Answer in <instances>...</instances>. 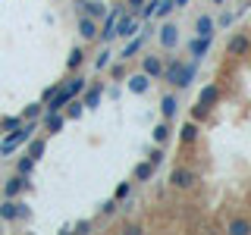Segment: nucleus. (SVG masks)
<instances>
[{"label": "nucleus", "mask_w": 251, "mask_h": 235, "mask_svg": "<svg viewBox=\"0 0 251 235\" xmlns=\"http://www.w3.org/2000/svg\"><path fill=\"white\" fill-rule=\"evenodd\" d=\"M195 69H198V63H185V60H179V57H170V60H163V82L173 85L176 91H185L188 85L195 82Z\"/></svg>", "instance_id": "obj_1"}, {"label": "nucleus", "mask_w": 251, "mask_h": 235, "mask_svg": "<svg viewBox=\"0 0 251 235\" xmlns=\"http://www.w3.org/2000/svg\"><path fill=\"white\" fill-rule=\"evenodd\" d=\"M35 129H38V119H25L19 125V129H13V132H6L3 141H0V157H10L16 154L22 144H28V138L35 135Z\"/></svg>", "instance_id": "obj_2"}, {"label": "nucleus", "mask_w": 251, "mask_h": 235, "mask_svg": "<svg viewBox=\"0 0 251 235\" xmlns=\"http://www.w3.org/2000/svg\"><path fill=\"white\" fill-rule=\"evenodd\" d=\"M198 182H201V176H198L195 166H182V163H179V166L170 169V185L176 188V191H188V188H195Z\"/></svg>", "instance_id": "obj_3"}, {"label": "nucleus", "mask_w": 251, "mask_h": 235, "mask_svg": "<svg viewBox=\"0 0 251 235\" xmlns=\"http://www.w3.org/2000/svg\"><path fill=\"white\" fill-rule=\"evenodd\" d=\"M251 53V31H232V38L226 41V57L242 60Z\"/></svg>", "instance_id": "obj_4"}, {"label": "nucleus", "mask_w": 251, "mask_h": 235, "mask_svg": "<svg viewBox=\"0 0 251 235\" xmlns=\"http://www.w3.org/2000/svg\"><path fill=\"white\" fill-rule=\"evenodd\" d=\"M28 216H31L28 204L19 201V198H6L3 204H0V219H3V223H13V219H28Z\"/></svg>", "instance_id": "obj_5"}, {"label": "nucleus", "mask_w": 251, "mask_h": 235, "mask_svg": "<svg viewBox=\"0 0 251 235\" xmlns=\"http://www.w3.org/2000/svg\"><path fill=\"white\" fill-rule=\"evenodd\" d=\"M138 28H141V19L135 13H120V19H116V25H113V35L116 38H132V35H138Z\"/></svg>", "instance_id": "obj_6"}, {"label": "nucleus", "mask_w": 251, "mask_h": 235, "mask_svg": "<svg viewBox=\"0 0 251 235\" xmlns=\"http://www.w3.org/2000/svg\"><path fill=\"white\" fill-rule=\"evenodd\" d=\"M126 10V3H116V6H110V10L104 13V25H100V31H98V38H100V41H104V44H110V41H113V25H116V19H120V13Z\"/></svg>", "instance_id": "obj_7"}, {"label": "nucleus", "mask_w": 251, "mask_h": 235, "mask_svg": "<svg viewBox=\"0 0 251 235\" xmlns=\"http://www.w3.org/2000/svg\"><path fill=\"white\" fill-rule=\"evenodd\" d=\"M210 47H214V35H195L192 41H188V57L195 63H201L210 53Z\"/></svg>", "instance_id": "obj_8"}, {"label": "nucleus", "mask_w": 251, "mask_h": 235, "mask_svg": "<svg viewBox=\"0 0 251 235\" xmlns=\"http://www.w3.org/2000/svg\"><path fill=\"white\" fill-rule=\"evenodd\" d=\"M157 38H160L163 50H176V47H179V25H176V22H163L160 31H157Z\"/></svg>", "instance_id": "obj_9"}, {"label": "nucleus", "mask_w": 251, "mask_h": 235, "mask_svg": "<svg viewBox=\"0 0 251 235\" xmlns=\"http://www.w3.org/2000/svg\"><path fill=\"white\" fill-rule=\"evenodd\" d=\"M78 97H82L85 110H98V107H100V97H104V85H100V82H94V85H85V91L78 94Z\"/></svg>", "instance_id": "obj_10"}, {"label": "nucleus", "mask_w": 251, "mask_h": 235, "mask_svg": "<svg viewBox=\"0 0 251 235\" xmlns=\"http://www.w3.org/2000/svg\"><path fill=\"white\" fill-rule=\"evenodd\" d=\"M31 182H28V176H19V172H13L10 179L3 182V198H19L22 191H25Z\"/></svg>", "instance_id": "obj_11"}, {"label": "nucleus", "mask_w": 251, "mask_h": 235, "mask_svg": "<svg viewBox=\"0 0 251 235\" xmlns=\"http://www.w3.org/2000/svg\"><path fill=\"white\" fill-rule=\"evenodd\" d=\"M38 125H41L47 135H57V132H63V125H66V113H41Z\"/></svg>", "instance_id": "obj_12"}, {"label": "nucleus", "mask_w": 251, "mask_h": 235, "mask_svg": "<svg viewBox=\"0 0 251 235\" xmlns=\"http://www.w3.org/2000/svg\"><path fill=\"white\" fill-rule=\"evenodd\" d=\"M75 10L78 16H91V19H104V13H107V6L100 3V0H75Z\"/></svg>", "instance_id": "obj_13"}, {"label": "nucleus", "mask_w": 251, "mask_h": 235, "mask_svg": "<svg viewBox=\"0 0 251 235\" xmlns=\"http://www.w3.org/2000/svg\"><path fill=\"white\" fill-rule=\"evenodd\" d=\"M151 82H154V78L145 75V72L138 69V72H132L129 78H126V88H129L132 94H148V91H151Z\"/></svg>", "instance_id": "obj_14"}, {"label": "nucleus", "mask_w": 251, "mask_h": 235, "mask_svg": "<svg viewBox=\"0 0 251 235\" xmlns=\"http://www.w3.org/2000/svg\"><path fill=\"white\" fill-rule=\"evenodd\" d=\"M141 72L151 75L157 82V78L163 75V57H157V53H145V57H141Z\"/></svg>", "instance_id": "obj_15"}, {"label": "nucleus", "mask_w": 251, "mask_h": 235, "mask_svg": "<svg viewBox=\"0 0 251 235\" xmlns=\"http://www.w3.org/2000/svg\"><path fill=\"white\" fill-rule=\"evenodd\" d=\"M220 97H223V88H220V85H204V88L198 91V104H204V107H210L214 110L217 104H220Z\"/></svg>", "instance_id": "obj_16"}, {"label": "nucleus", "mask_w": 251, "mask_h": 235, "mask_svg": "<svg viewBox=\"0 0 251 235\" xmlns=\"http://www.w3.org/2000/svg\"><path fill=\"white\" fill-rule=\"evenodd\" d=\"M98 31H100L98 19H91V16H78V38H82V41H94Z\"/></svg>", "instance_id": "obj_17"}, {"label": "nucleus", "mask_w": 251, "mask_h": 235, "mask_svg": "<svg viewBox=\"0 0 251 235\" xmlns=\"http://www.w3.org/2000/svg\"><path fill=\"white\" fill-rule=\"evenodd\" d=\"M198 138H201V125L195 122V119L182 122V129H179V141H182V144H195Z\"/></svg>", "instance_id": "obj_18"}, {"label": "nucleus", "mask_w": 251, "mask_h": 235, "mask_svg": "<svg viewBox=\"0 0 251 235\" xmlns=\"http://www.w3.org/2000/svg\"><path fill=\"white\" fill-rule=\"evenodd\" d=\"M154 172H157V166L151 160H141V163H135V169H132V179H135V182H151Z\"/></svg>", "instance_id": "obj_19"}, {"label": "nucleus", "mask_w": 251, "mask_h": 235, "mask_svg": "<svg viewBox=\"0 0 251 235\" xmlns=\"http://www.w3.org/2000/svg\"><path fill=\"white\" fill-rule=\"evenodd\" d=\"M226 232L229 235H248L251 232V219L248 216H232L229 223H226Z\"/></svg>", "instance_id": "obj_20"}, {"label": "nucleus", "mask_w": 251, "mask_h": 235, "mask_svg": "<svg viewBox=\"0 0 251 235\" xmlns=\"http://www.w3.org/2000/svg\"><path fill=\"white\" fill-rule=\"evenodd\" d=\"M176 110H179L176 94H163V97H160V116H163V119H176Z\"/></svg>", "instance_id": "obj_21"}, {"label": "nucleus", "mask_w": 251, "mask_h": 235, "mask_svg": "<svg viewBox=\"0 0 251 235\" xmlns=\"http://www.w3.org/2000/svg\"><path fill=\"white\" fill-rule=\"evenodd\" d=\"M145 38H148V35H132V38H129V44L123 47L120 60H132V57H135V53L141 50V47H145Z\"/></svg>", "instance_id": "obj_22"}, {"label": "nucleus", "mask_w": 251, "mask_h": 235, "mask_svg": "<svg viewBox=\"0 0 251 235\" xmlns=\"http://www.w3.org/2000/svg\"><path fill=\"white\" fill-rule=\"evenodd\" d=\"M214 28H217V22H214V16H207V13H201L198 19H195V35H214Z\"/></svg>", "instance_id": "obj_23"}, {"label": "nucleus", "mask_w": 251, "mask_h": 235, "mask_svg": "<svg viewBox=\"0 0 251 235\" xmlns=\"http://www.w3.org/2000/svg\"><path fill=\"white\" fill-rule=\"evenodd\" d=\"M44 151H47V138L41 135V138H35V135H31L28 138V157H31V160H41V157H44Z\"/></svg>", "instance_id": "obj_24"}, {"label": "nucleus", "mask_w": 251, "mask_h": 235, "mask_svg": "<svg viewBox=\"0 0 251 235\" xmlns=\"http://www.w3.org/2000/svg\"><path fill=\"white\" fill-rule=\"evenodd\" d=\"M170 119H160V122H157L154 125V129H151V138H154V144H167V138H170Z\"/></svg>", "instance_id": "obj_25"}, {"label": "nucleus", "mask_w": 251, "mask_h": 235, "mask_svg": "<svg viewBox=\"0 0 251 235\" xmlns=\"http://www.w3.org/2000/svg\"><path fill=\"white\" fill-rule=\"evenodd\" d=\"M63 110H66V119H82L85 104H82V97H73V100H69V104L63 107Z\"/></svg>", "instance_id": "obj_26"}, {"label": "nucleus", "mask_w": 251, "mask_h": 235, "mask_svg": "<svg viewBox=\"0 0 251 235\" xmlns=\"http://www.w3.org/2000/svg\"><path fill=\"white\" fill-rule=\"evenodd\" d=\"M63 85L69 88V94H73V97H78V94L85 91V85H88V78H85V75H73V78H66Z\"/></svg>", "instance_id": "obj_27"}, {"label": "nucleus", "mask_w": 251, "mask_h": 235, "mask_svg": "<svg viewBox=\"0 0 251 235\" xmlns=\"http://www.w3.org/2000/svg\"><path fill=\"white\" fill-rule=\"evenodd\" d=\"M82 63H85V50H82V47H73V50H69V57H66V69H69V72H75Z\"/></svg>", "instance_id": "obj_28"}, {"label": "nucleus", "mask_w": 251, "mask_h": 235, "mask_svg": "<svg viewBox=\"0 0 251 235\" xmlns=\"http://www.w3.org/2000/svg\"><path fill=\"white\" fill-rule=\"evenodd\" d=\"M16 172H19V176H31V172H35V160H31L28 154L19 157V160H16Z\"/></svg>", "instance_id": "obj_29"}, {"label": "nucleus", "mask_w": 251, "mask_h": 235, "mask_svg": "<svg viewBox=\"0 0 251 235\" xmlns=\"http://www.w3.org/2000/svg\"><path fill=\"white\" fill-rule=\"evenodd\" d=\"M176 10V3L173 0H157V13H154V19H170V13Z\"/></svg>", "instance_id": "obj_30"}, {"label": "nucleus", "mask_w": 251, "mask_h": 235, "mask_svg": "<svg viewBox=\"0 0 251 235\" xmlns=\"http://www.w3.org/2000/svg\"><path fill=\"white\" fill-rule=\"evenodd\" d=\"M154 13H157V0H145L141 3V10H138V19H154Z\"/></svg>", "instance_id": "obj_31"}, {"label": "nucleus", "mask_w": 251, "mask_h": 235, "mask_svg": "<svg viewBox=\"0 0 251 235\" xmlns=\"http://www.w3.org/2000/svg\"><path fill=\"white\" fill-rule=\"evenodd\" d=\"M113 198L120 201V204L129 201V198H132V182H120V185H116V191H113Z\"/></svg>", "instance_id": "obj_32"}, {"label": "nucleus", "mask_w": 251, "mask_h": 235, "mask_svg": "<svg viewBox=\"0 0 251 235\" xmlns=\"http://www.w3.org/2000/svg\"><path fill=\"white\" fill-rule=\"evenodd\" d=\"M41 113H44V104L38 100V104H28V107H25V113H22V119H41Z\"/></svg>", "instance_id": "obj_33"}, {"label": "nucleus", "mask_w": 251, "mask_h": 235, "mask_svg": "<svg viewBox=\"0 0 251 235\" xmlns=\"http://www.w3.org/2000/svg\"><path fill=\"white\" fill-rule=\"evenodd\" d=\"M22 122H25L22 116H3V119H0V129H3V132H13V129H19Z\"/></svg>", "instance_id": "obj_34"}, {"label": "nucleus", "mask_w": 251, "mask_h": 235, "mask_svg": "<svg viewBox=\"0 0 251 235\" xmlns=\"http://www.w3.org/2000/svg\"><path fill=\"white\" fill-rule=\"evenodd\" d=\"M210 116V107H204V104H198V100H195V107H192V119L195 122H201V119H207Z\"/></svg>", "instance_id": "obj_35"}, {"label": "nucleus", "mask_w": 251, "mask_h": 235, "mask_svg": "<svg viewBox=\"0 0 251 235\" xmlns=\"http://www.w3.org/2000/svg\"><path fill=\"white\" fill-rule=\"evenodd\" d=\"M110 57H113V53H110L107 47H104V50L94 57V69H98V72H100V69H107V66H110Z\"/></svg>", "instance_id": "obj_36"}, {"label": "nucleus", "mask_w": 251, "mask_h": 235, "mask_svg": "<svg viewBox=\"0 0 251 235\" xmlns=\"http://www.w3.org/2000/svg\"><path fill=\"white\" fill-rule=\"evenodd\" d=\"M116 207H120V201H116V198L104 201V204H100V216H113V213H116Z\"/></svg>", "instance_id": "obj_37"}, {"label": "nucleus", "mask_w": 251, "mask_h": 235, "mask_svg": "<svg viewBox=\"0 0 251 235\" xmlns=\"http://www.w3.org/2000/svg\"><path fill=\"white\" fill-rule=\"evenodd\" d=\"M148 160H151V163H154V166H160V163H163V160H167V151H163V147H160V144H157V147H154V151H151V157H148Z\"/></svg>", "instance_id": "obj_38"}, {"label": "nucleus", "mask_w": 251, "mask_h": 235, "mask_svg": "<svg viewBox=\"0 0 251 235\" xmlns=\"http://www.w3.org/2000/svg\"><path fill=\"white\" fill-rule=\"evenodd\" d=\"M75 232H78V235L91 232V219H78V223H75Z\"/></svg>", "instance_id": "obj_39"}, {"label": "nucleus", "mask_w": 251, "mask_h": 235, "mask_svg": "<svg viewBox=\"0 0 251 235\" xmlns=\"http://www.w3.org/2000/svg\"><path fill=\"white\" fill-rule=\"evenodd\" d=\"M107 69L113 72V78H123L126 75V66H123V63H113V66H107Z\"/></svg>", "instance_id": "obj_40"}, {"label": "nucleus", "mask_w": 251, "mask_h": 235, "mask_svg": "<svg viewBox=\"0 0 251 235\" xmlns=\"http://www.w3.org/2000/svg\"><path fill=\"white\" fill-rule=\"evenodd\" d=\"M232 19H235V13H223V16H220V19H217V25H232Z\"/></svg>", "instance_id": "obj_41"}, {"label": "nucleus", "mask_w": 251, "mask_h": 235, "mask_svg": "<svg viewBox=\"0 0 251 235\" xmlns=\"http://www.w3.org/2000/svg\"><path fill=\"white\" fill-rule=\"evenodd\" d=\"M57 88H60V85H50V88H44V94H41V104H47V100H50L53 94H57Z\"/></svg>", "instance_id": "obj_42"}, {"label": "nucleus", "mask_w": 251, "mask_h": 235, "mask_svg": "<svg viewBox=\"0 0 251 235\" xmlns=\"http://www.w3.org/2000/svg\"><path fill=\"white\" fill-rule=\"evenodd\" d=\"M141 3H145V0H126V6H129V13H135V16H138V10H141Z\"/></svg>", "instance_id": "obj_43"}, {"label": "nucleus", "mask_w": 251, "mask_h": 235, "mask_svg": "<svg viewBox=\"0 0 251 235\" xmlns=\"http://www.w3.org/2000/svg\"><path fill=\"white\" fill-rule=\"evenodd\" d=\"M123 232H126V235H141V232H145V229H141V226H135V223H132V226H126Z\"/></svg>", "instance_id": "obj_44"}, {"label": "nucleus", "mask_w": 251, "mask_h": 235, "mask_svg": "<svg viewBox=\"0 0 251 235\" xmlns=\"http://www.w3.org/2000/svg\"><path fill=\"white\" fill-rule=\"evenodd\" d=\"M176 3V10H182V6H188V0H173Z\"/></svg>", "instance_id": "obj_45"}, {"label": "nucleus", "mask_w": 251, "mask_h": 235, "mask_svg": "<svg viewBox=\"0 0 251 235\" xmlns=\"http://www.w3.org/2000/svg\"><path fill=\"white\" fill-rule=\"evenodd\" d=\"M214 3H223V0H214Z\"/></svg>", "instance_id": "obj_46"}]
</instances>
